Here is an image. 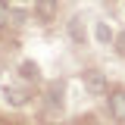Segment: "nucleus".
<instances>
[{
	"mask_svg": "<svg viewBox=\"0 0 125 125\" xmlns=\"http://www.w3.org/2000/svg\"><path fill=\"white\" fill-rule=\"evenodd\" d=\"M106 109H109V116L119 125H125V91L122 88H113L106 94Z\"/></svg>",
	"mask_w": 125,
	"mask_h": 125,
	"instance_id": "f03ea898",
	"label": "nucleus"
},
{
	"mask_svg": "<svg viewBox=\"0 0 125 125\" xmlns=\"http://www.w3.org/2000/svg\"><path fill=\"white\" fill-rule=\"evenodd\" d=\"M94 38H97V44H113V28L106 22H97L94 25Z\"/></svg>",
	"mask_w": 125,
	"mask_h": 125,
	"instance_id": "6e6552de",
	"label": "nucleus"
},
{
	"mask_svg": "<svg viewBox=\"0 0 125 125\" xmlns=\"http://www.w3.org/2000/svg\"><path fill=\"white\" fill-rule=\"evenodd\" d=\"M66 34H69L75 44H84V22H81V16H72V19H69V25H66Z\"/></svg>",
	"mask_w": 125,
	"mask_h": 125,
	"instance_id": "39448f33",
	"label": "nucleus"
},
{
	"mask_svg": "<svg viewBox=\"0 0 125 125\" xmlns=\"http://www.w3.org/2000/svg\"><path fill=\"white\" fill-rule=\"evenodd\" d=\"M3 97H6V103H13V106H25L28 103V91L25 88H3Z\"/></svg>",
	"mask_w": 125,
	"mask_h": 125,
	"instance_id": "20e7f679",
	"label": "nucleus"
},
{
	"mask_svg": "<svg viewBox=\"0 0 125 125\" xmlns=\"http://www.w3.org/2000/svg\"><path fill=\"white\" fill-rule=\"evenodd\" d=\"M116 50H119V53H122V56H125V34H122V38H119V41H116Z\"/></svg>",
	"mask_w": 125,
	"mask_h": 125,
	"instance_id": "9d476101",
	"label": "nucleus"
},
{
	"mask_svg": "<svg viewBox=\"0 0 125 125\" xmlns=\"http://www.w3.org/2000/svg\"><path fill=\"white\" fill-rule=\"evenodd\" d=\"M56 3L60 0H34V10L44 16V19H53L56 16Z\"/></svg>",
	"mask_w": 125,
	"mask_h": 125,
	"instance_id": "0eeeda50",
	"label": "nucleus"
},
{
	"mask_svg": "<svg viewBox=\"0 0 125 125\" xmlns=\"http://www.w3.org/2000/svg\"><path fill=\"white\" fill-rule=\"evenodd\" d=\"M6 3H10V0H6Z\"/></svg>",
	"mask_w": 125,
	"mask_h": 125,
	"instance_id": "f8f14e48",
	"label": "nucleus"
},
{
	"mask_svg": "<svg viewBox=\"0 0 125 125\" xmlns=\"http://www.w3.org/2000/svg\"><path fill=\"white\" fill-rule=\"evenodd\" d=\"M44 100H47V106H50V109L62 106V81H50V84H47Z\"/></svg>",
	"mask_w": 125,
	"mask_h": 125,
	"instance_id": "7ed1b4c3",
	"label": "nucleus"
},
{
	"mask_svg": "<svg viewBox=\"0 0 125 125\" xmlns=\"http://www.w3.org/2000/svg\"><path fill=\"white\" fill-rule=\"evenodd\" d=\"M122 34H125V31H122Z\"/></svg>",
	"mask_w": 125,
	"mask_h": 125,
	"instance_id": "ddd939ff",
	"label": "nucleus"
},
{
	"mask_svg": "<svg viewBox=\"0 0 125 125\" xmlns=\"http://www.w3.org/2000/svg\"><path fill=\"white\" fill-rule=\"evenodd\" d=\"M19 75L25 78V81H38V78H41V69H38V62L22 60V62H19Z\"/></svg>",
	"mask_w": 125,
	"mask_h": 125,
	"instance_id": "423d86ee",
	"label": "nucleus"
},
{
	"mask_svg": "<svg viewBox=\"0 0 125 125\" xmlns=\"http://www.w3.org/2000/svg\"><path fill=\"white\" fill-rule=\"evenodd\" d=\"M81 81H84V91L88 94H97V97L109 94V81H106V75H103L100 69H84Z\"/></svg>",
	"mask_w": 125,
	"mask_h": 125,
	"instance_id": "f257e3e1",
	"label": "nucleus"
},
{
	"mask_svg": "<svg viewBox=\"0 0 125 125\" xmlns=\"http://www.w3.org/2000/svg\"><path fill=\"white\" fill-rule=\"evenodd\" d=\"M88 125H100V122H88Z\"/></svg>",
	"mask_w": 125,
	"mask_h": 125,
	"instance_id": "9b49d317",
	"label": "nucleus"
},
{
	"mask_svg": "<svg viewBox=\"0 0 125 125\" xmlns=\"http://www.w3.org/2000/svg\"><path fill=\"white\" fill-rule=\"evenodd\" d=\"M6 25H10V3L0 0V28H6Z\"/></svg>",
	"mask_w": 125,
	"mask_h": 125,
	"instance_id": "1a4fd4ad",
	"label": "nucleus"
}]
</instances>
